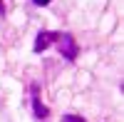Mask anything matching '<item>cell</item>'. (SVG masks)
I'll use <instances>...</instances> for the list:
<instances>
[{
    "label": "cell",
    "instance_id": "obj_1",
    "mask_svg": "<svg viewBox=\"0 0 124 122\" xmlns=\"http://www.w3.org/2000/svg\"><path fill=\"white\" fill-rule=\"evenodd\" d=\"M57 47H60V55L62 57H67V60H75L77 57V43H75V37H72L70 33H57Z\"/></svg>",
    "mask_w": 124,
    "mask_h": 122
},
{
    "label": "cell",
    "instance_id": "obj_2",
    "mask_svg": "<svg viewBox=\"0 0 124 122\" xmlns=\"http://www.w3.org/2000/svg\"><path fill=\"white\" fill-rule=\"evenodd\" d=\"M55 40H57V33H47V30H42V33L37 35V40H35V52H42V50H47L50 43H55Z\"/></svg>",
    "mask_w": 124,
    "mask_h": 122
},
{
    "label": "cell",
    "instance_id": "obj_3",
    "mask_svg": "<svg viewBox=\"0 0 124 122\" xmlns=\"http://www.w3.org/2000/svg\"><path fill=\"white\" fill-rule=\"evenodd\" d=\"M32 107H35V115H37V117H47V115H50V110L40 102V92H37L35 85H32Z\"/></svg>",
    "mask_w": 124,
    "mask_h": 122
},
{
    "label": "cell",
    "instance_id": "obj_4",
    "mask_svg": "<svg viewBox=\"0 0 124 122\" xmlns=\"http://www.w3.org/2000/svg\"><path fill=\"white\" fill-rule=\"evenodd\" d=\"M62 122H87V120H82L79 115H65V117H62Z\"/></svg>",
    "mask_w": 124,
    "mask_h": 122
},
{
    "label": "cell",
    "instance_id": "obj_5",
    "mask_svg": "<svg viewBox=\"0 0 124 122\" xmlns=\"http://www.w3.org/2000/svg\"><path fill=\"white\" fill-rule=\"evenodd\" d=\"M32 3H35V5H47L50 0H32Z\"/></svg>",
    "mask_w": 124,
    "mask_h": 122
},
{
    "label": "cell",
    "instance_id": "obj_6",
    "mask_svg": "<svg viewBox=\"0 0 124 122\" xmlns=\"http://www.w3.org/2000/svg\"><path fill=\"white\" fill-rule=\"evenodd\" d=\"M0 13H3V0H0Z\"/></svg>",
    "mask_w": 124,
    "mask_h": 122
}]
</instances>
